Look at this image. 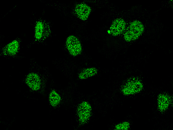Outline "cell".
Here are the masks:
<instances>
[{
  "label": "cell",
  "instance_id": "1",
  "mask_svg": "<svg viewBox=\"0 0 173 130\" xmlns=\"http://www.w3.org/2000/svg\"><path fill=\"white\" fill-rule=\"evenodd\" d=\"M144 26L139 20H135L130 23L125 30L124 38L127 42L135 40L138 39L143 32Z\"/></svg>",
  "mask_w": 173,
  "mask_h": 130
},
{
  "label": "cell",
  "instance_id": "2",
  "mask_svg": "<svg viewBox=\"0 0 173 130\" xmlns=\"http://www.w3.org/2000/svg\"><path fill=\"white\" fill-rule=\"evenodd\" d=\"M143 88L142 81L137 78L132 77L125 82L122 87L121 91L125 95H131L139 93Z\"/></svg>",
  "mask_w": 173,
  "mask_h": 130
},
{
  "label": "cell",
  "instance_id": "3",
  "mask_svg": "<svg viewBox=\"0 0 173 130\" xmlns=\"http://www.w3.org/2000/svg\"><path fill=\"white\" fill-rule=\"evenodd\" d=\"M65 44L68 51L71 55L76 56L81 53L82 51L81 43L76 36L74 35L69 36L66 39Z\"/></svg>",
  "mask_w": 173,
  "mask_h": 130
},
{
  "label": "cell",
  "instance_id": "4",
  "mask_svg": "<svg viewBox=\"0 0 173 130\" xmlns=\"http://www.w3.org/2000/svg\"><path fill=\"white\" fill-rule=\"evenodd\" d=\"M77 109L79 121L82 123H86L91 116L92 107L90 104L86 101H83L79 104Z\"/></svg>",
  "mask_w": 173,
  "mask_h": 130
},
{
  "label": "cell",
  "instance_id": "5",
  "mask_svg": "<svg viewBox=\"0 0 173 130\" xmlns=\"http://www.w3.org/2000/svg\"><path fill=\"white\" fill-rule=\"evenodd\" d=\"M126 23L123 19L119 18L115 19L111 25L108 33L114 36L120 35L125 30Z\"/></svg>",
  "mask_w": 173,
  "mask_h": 130
},
{
  "label": "cell",
  "instance_id": "6",
  "mask_svg": "<svg viewBox=\"0 0 173 130\" xmlns=\"http://www.w3.org/2000/svg\"><path fill=\"white\" fill-rule=\"evenodd\" d=\"M26 83L31 90L37 91L41 88V80L40 76L36 73H31L29 74L26 79Z\"/></svg>",
  "mask_w": 173,
  "mask_h": 130
},
{
  "label": "cell",
  "instance_id": "7",
  "mask_svg": "<svg viewBox=\"0 0 173 130\" xmlns=\"http://www.w3.org/2000/svg\"><path fill=\"white\" fill-rule=\"evenodd\" d=\"M171 96L169 94L163 93L159 95L157 98V106L161 112L166 111L172 104Z\"/></svg>",
  "mask_w": 173,
  "mask_h": 130
},
{
  "label": "cell",
  "instance_id": "8",
  "mask_svg": "<svg viewBox=\"0 0 173 130\" xmlns=\"http://www.w3.org/2000/svg\"><path fill=\"white\" fill-rule=\"evenodd\" d=\"M75 10L78 18L84 21L88 18L91 12V8L86 3H80L76 6Z\"/></svg>",
  "mask_w": 173,
  "mask_h": 130
},
{
  "label": "cell",
  "instance_id": "9",
  "mask_svg": "<svg viewBox=\"0 0 173 130\" xmlns=\"http://www.w3.org/2000/svg\"><path fill=\"white\" fill-rule=\"evenodd\" d=\"M97 69L95 67L87 68L80 72L78 77L80 79L85 80L94 76L97 73Z\"/></svg>",
  "mask_w": 173,
  "mask_h": 130
},
{
  "label": "cell",
  "instance_id": "10",
  "mask_svg": "<svg viewBox=\"0 0 173 130\" xmlns=\"http://www.w3.org/2000/svg\"><path fill=\"white\" fill-rule=\"evenodd\" d=\"M19 44L18 41L14 40L7 45L5 49L6 54L11 56L15 55L19 49Z\"/></svg>",
  "mask_w": 173,
  "mask_h": 130
},
{
  "label": "cell",
  "instance_id": "11",
  "mask_svg": "<svg viewBox=\"0 0 173 130\" xmlns=\"http://www.w3.org/2000/svg\"><path fill=\"white\" fill-rule=\"evenodd\" d=\"M49 100L50 105L53 107H56L60 103L61 97L56 91L53 90L50 93Z\"/></svg>",
  "mask_w": 173,
  "mask_h": 130
},
{
  "label": "cell",
  "instance_id": "12",
  "mask_svg": "<svg viewBox=\"0 0 173 130\" xmlns=\"http://www.w3.org/2000/svg\"><path fill=\"white\" fill-rule=\"evenodd\" d=\"M44 25L41 22H38L36 24L35 31V37L37 39L41 38L43 34Z\"/></svg>",
  "mask_w": 173,
  "mask_h": 130
},
{
  "label": "cell",
  "instance_id": "13",
  "mask_svg": "<svg viewBox=\"0 0 173 130\" xmlns=\"http://www.w3.org/2000/svg\"><path fill=\"white\" fill-rule=\"evenodd\" d=\"M130 127L129 123L127 121H125L119 123L116 125L115 129L116 130H127Z\"/></svg>",
  "mask_w": 173,
  "mask_h": 130
}]
</instances>
